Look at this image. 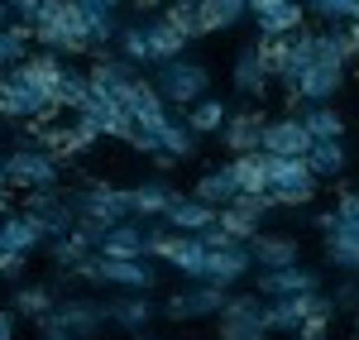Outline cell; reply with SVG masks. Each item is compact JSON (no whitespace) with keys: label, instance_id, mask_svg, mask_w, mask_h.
I'll return each mask as SVG.
<instances>
[{"label":"cell","instance_id":"obj_27","mask_svg":"<svg viewBox=\"0 0 359 340\" xmlns=\"http://www.w3.org/2000/svg\"><path fill=\"white\" fill-rule=\"evenodd\" d=\"M326 264L340 273H359V226L355 221H335V230L326 235Z\"/></svg>","mask_w":359,"mask_h":340},{"label":"cell","instance_id":"obj_45","mask_svg":"<svg viewBox=\"0 0 359 340\" xmlns=\"http://www.w3.org/2000/svg\"><path fill=\"white\" fill-rule=\"evenodd\" d=\"M5 5H10V20L15 25H34V15H39L43 0H5Z\"/></svg>","mask_w":359,"mask_h":340},{"label":"cell","instance_id":"obj_19","mask_svg":"<svg viewBox=\"0 0 359 340\" xmlns=\"http://www.w3.org/2000/svg\"><path fill=\"white\" fill-rule=\"evenodd\" d=\"M106 321H111L115 331L144 336L149 321H154V297H149V292H120L115 302H106Z\"/></svg>","mask_w":359,"mask_h":340},{"label":"cell","instance_id":"obj_23","mask_svg":"<svg viewBox=\"0 0 359 340\" xmlns=\"http://www.w3.org/2000/svg\"><path fill=\"white\" fill-rule=\"evenodd\" d=\"M216 140H221L230 154H249V149H259V144H264V115H259V111H230Z\"/></svg>","mask_w":359,"mask_h":340},{"label":"cell","instance_id":"obj_2","mask_svg":"<svg viewBox=\"0 0 359 340\" xmlns=\"http://www.w3.org/2000/svg\"><path fill=\"white\" fill-rule=\"evenodd\" d=\"M0 163H5V187L10 192H39V187H57L62 182V158L29 140H20Z\"/></svg>","mask_w":359,"mask_h":340},{"label":"cell","instance_id":"obj_9","mask_svg":"<svg viewBox=\"0 0 359 340\" xmlns=\"http://www.w3.org/2000/svg\"><path fill=\"white\" fill-rule=\"evenodd\" d=\"M225 297H230V287L206 283V278H192L182 292H172V297L163 302V316H168V321H201V316H221Z\"/></svg>","mask_w":359,"mask_h":340},{"label":"cell","instance_id":"obj_4","mask_svg":"<svg viewBox=\"0 0 359 340\" xmlns=\"http://www.w3.org/2000/svg\"><path fill=\"white\" fill-rule=\"evenodd\" d=\"M72 197V211L77 221H91V226H115L125 216H135V201H130V187H115V182H86Z\"/></svg>","mask_w":359,"mask_h":340},{"label":"cell","instance_id":"obj_18","mask_svg":"<svg viewBox=\"0 0 359 340\" xmlns=\"http://www.w3.org/2000/svg\"><path fill=\"white\" fill-rule=\"evenodd\" d=\"M269 82H273V72L264 67L259 48H254V43L240 48L235 62H230V86H235L240 96H249V101H259V96H269Z\"/></svg>","mask_w":359,"mask_h":340},{"label":"cell","instance_id":"obj_30","mask_svg":"<svg viewBox=\"0 0 359 340\" xmlns=\"http://www.w3.org/2000/svg\"><path fill=\"white\" fill-rule=\"evenodd\" d=\"M311 57H316V34H311L306 25H302V29H292V34H287V62H283L278 82L292 91V82H297L306 67H311Z\"/></svg>","mask_w":359,"mask_h":340},{"label":"cell","instance_id":"obj_26","mask_svg":"<svg viewBox=\"0 0 359 340\" xmlns=\"http://www.w3.org/2000/svg\"><path fill=\"white\" fill-rule=\"evenodd\" d=\"M96 250L111 254V259H139V254H144V226H139V216H125V221L106 226Z\"/></svg>","mask_w":359,"mask_h":340},{"label":"cell","instance_id":"obj_44","mask_svg":"<svg viewBox=\"0 0 359 340\" xmlns=\"http://www.w3.org/2000/svg\"><path fill=\"white\" fill-rule=\"evenodd\" d=\"M335 312H355L359 316V283H340L335 287Z\"/></svg>","mask_w":359,"mask_h":340},{"label":"cell","instance_id":"obj_8","mask_svg":"<svg viewBox=\"0 0 359 340\" xmlns=\"http://www.w3.org/2000/svg\"><path fill=\"white\" fill-rule=\"evenodd\" d=\"M216 336L221 340H269V321H264V292H235L225 297L221 316H216Z\"/></svg>","mask_w":359,"mask_h":340},{"label":"cell","instance_id":"obj_48","mask_svg":"<svg viewBox=\"0 0 359 340\" xmlns=\"http://www.w3.org/2000/svg\"><path fill=\"white\" fill-rule=\"evenodd\" d=\"M335 221H340V216H335V206H331V211H321V216H316V230H321V235H331Z\"/></svg>","mask_w":359,"mask_h":340},{"label":"cell","instance_id":"obj_41","mask_svg":"<svg viewBox=\"0 0 359 340\" xmlns=\"http://www.w3.org/2000/svg\"><path fill=\"white\" fill-rule=\"evenodd\" d=\"M306 15H316L321 25H350L359 15V0H302Z\"/></svg>","mask_w":359,"mask_h":340},{"label":"cell","instance_id":"obj_31","mask_svg":"<svg viewBox=\"0 0 359 340\" xmlns=\"http://www.w3.org/2000/svg\"><path fill=\"white\" fill-rule=\"evenodd\" d=\"M240 192V182H235V168L230 163H221V168H206L201 177H196V187H192V197H201L206 206H216L221 211L225 201Z\"/></svg>","mask_w":359,"mask_h":340},{"label":"cell","instance_id":"obj_55","mask_svg":"<svg viewBox=\"0 0 359 340\" xmlns=\"http://www.w3.org/2000/svg\"><path fill=\"white\" fill-rule=\"evenodd\" d=\"M355 20H359V15H355Z\"/></svg>","mask_w":359,"mask_h":340},{"label":"cell","instance_id":"obj_22","mask_svg":"<svg viewBox=\"0 0 359 340\" xmlns=\"http://www.w3.org/2000/svg\"><path fill=\"white\" fill-rule=\"evenodd\" d=\"M57 316L72 326L77 340H96L111 326V321H106V302H96V297H67V302H57Z\"/></svg>","mask_w":359,"mask_h":340},{"label":"cell","instance_id":"obj_37","mask_svg":"<svg viewBox=\"0 0 359 340\" xmlns=\"http://www.w3.org/2000/svg\"><path fill=\"white\" fill-rule=\"evenodd\" d=\"M57 106L67 115H82L91 106V77L77 67H62V82H57Z\"/></svg>","mask_w":359,"mask_h":340},{"label":"cell","instance_id":"obj_53","mask_svg":"<svg viewBox=\"0 0 359 340\" xmlns=\"http://www.w3.org/2000/svg\"><path fill=\"white\" fill-rule=\"evenodd\" d=\"M0 182H5V163H0Z\"/></svg>","mask_w":359,"mask_h":340},{"label":"cell","instance_id":"obj_13","mask_svg":"<svg viewBox=\"0 0 359 340\" xmlns=\"http://www.w3.org/2000/svg\"><path fill=\"white\" fill-rule=\"evenodd\" d=\"M264 154H283V158H306L311 149V130L302 125V115H278V120H264Z\"/></svg>","mask_w":359,"mask_h":340},{"label":"cell","instance_id":"obj_32","mask_svg":"<svg viewBox=\"0 0 359 340\" xmlns=\"http://www.w3.org/2000/svg\"><path fill=\"white\" fill-rule=\"evenodd\" d=\"M177 197L172 187H168L163 177H149V182H139V187H130V201H135V216L139 221H158L168 211V201Z\"/></svg>","mask_w":359,"mask_h":340},{"label":"cell","instance_id":"obj_29","mask_svg":"<svg viewBox=\"0 0 359 340\" xmlns=\"http://www.w3.org/2000/svg\"><path fill=\"white\" fill-rule=\"evenodd\" d=\"M306 163H311V172H316L321 182H326V177H345V172H350V144L345 140H311Z\"/></svg>","mask_w":359,"mask_h":340},{"label":"cell","instance_id":"obj_7","mask_svg":"<svg viewBox=\"0 0 359 340\" xmlns=\"http://www.w3.org/2000/svg\"><path fill=\"white\" fill-rule=\"evenodd\" d=\"M306 316H335V297L316 292H292V297H264V321L273 336H292Z\"/></svg>","mask_w":359,"mask_h":340},{"label":"cell","instance_id":"obj_52","mask_svg":"<svg viewBox=\"0 0 359 340\" xmlns=\"http://www.w3.org/2000/svg\"><path fill=\"white\" fill-rule=\"evenodd\" d=\"M0 25H10V5L5 0H0Z\"/></svg>","mask_w":359,"mask_h":340},{"label":"cell","instance_id":"obj_34","mask_svg":"<svg viewBox=\"0 0 359 340\" xmlns=\"http://www.w3.org/2000/svg\"><path fill=\"white\" fill-rule=\"evenodd\" d=\"M158 149H163V154H172V158L182 163V158H192L196 149H201V135H196L182 115H168V125L158 130Z\"/></svg>","mask_w":359,"mask_h":340},{"label":"cell","instance_id":"obj_5","mask_svg":"<svg viewBox=\"0 0 359 340\" xmlns=\"http://www.w3.org/2000/svg\"><path fill=\"white\" fill-rule=\"evenodd\" d=\"M321 187V177L311 172L306 158H283V154H269V197L278 206H311Z\"/></svg>","mask_w":359,"mask_h":340},{"label":"cell","instance_id":"obj_28","mask_svg":"<svg viewBox=\"0 0 359 340\" xmlns=\"http://www.w3.org/2000/svg\"><path fill=\"white\" fill-rule=\"evenodd\" d=\"M249 254H254V268H283V264H297L302 250H297V240L292 235H254L249 240Z\"/></svg>","mask_w":359,"mask_h":340},{"label":"cell","instance_id":"obj_17","mask_svg":"<svg viewBox=\"0 0 359 340\" xmlns=\"http://www.w3.org/2000/svg\"><path fill=\"white\" fill-rule=\"evenodd\" d=\"M206 259H211V245H206L201 235H182V230H172L163 264H172V268L192 283V278H206Z\"/></svg>","mask_w":359,"mask_h":340},{"label":"cell","instance_id":"obj_21","mask_svg":"<svg viewBox=\"0 0 359 340\" xmlns=\"http://www.w3.org/2000/svg\"><path fill=\"white\" fill-rule=\"evenodd\" d=\"M82 115H91V125L101 130V140H130L135 135V115L125 101H115V96H96L91 91V106Z\"/></svg>","mask_w":359,"mask_h":340},{"label":"cell","instance_id":"obj_39","mask_svg":"<svg viewBox=\"0 0 359 340\" xmlns=\"http://www.w3.org/2000/svg\"><path fill=\"white\" fill-rule=\"evenodd\" d=\"M15 316H29V321H39L43 312H53L57 307V297H53V287L48 283H20L15 287Z\"/></svg>","mask_w":359,"mask_h":340},{"label":"cell","instance_id":"obj_14","mask_svg":"<svg viewBox=\"0 0 359 340\" xmlns=\"http://www.w3.org/2000/svg\"><path fill=\"white\" fill-rule=\"evenodd\" d=\"M321 273L311 264H283V268H259V292L264 297H292V292H316Z\"/></svg>","mask_w":359,"mask_h":340},{"label":"cell","instance_id":"obj_42","mask_svg":"<svg viewBox=\"0 0 359 340\" xmlns=\"http://www.w3.org/2000/svg\"><path fill=\"white\" fill-rule=\"evenodd\" d=\"M34 326H39V340H77V336H72V326L57 316V307H53V312H43Z\"/></svg>","mask_w":359,"mask_h":340},{"label":"cell","instance_id":"obj_47","mask_svg":"<svg viewBox=\"0 0 359 340\" xmlns=\"http://www.w3.org/2000/svg\"><path fill=\"white\" fill-rule=\"evenodd\" d=\"M15 326H20L15 307H0V340H15Z\"/></svg>","mask_w":359,"mask_h":340},{"label":"cell","instance_id":"obj_33","mask_svg":"<svg viewBox=\"0 0 359 340\" xmlns=\"http://www.w3.org/2000/svg\"><path fill=\"white\" fill-rule=\"evenodd\" d=\"M230 168L240 192H269V154L264 149H249V154H230Z\"/></svg>","mask_w":359,"mask_h":340},{"label":"cell","instance_id":"obj_11","mask_svg":"<svg viewBox=\"0 0 359 340\" xmlns=\"http://www.w3.org/2000/svg\"><path fill=\"white\" fill-rule=\"evenodd\" d=\"M125 106L135 115V130H149V135H158L168 125V115H172V106L163 101V91L154 86V77H135L130 91H125Z\"/></svg>","mask_w":359,"mask_h":340},{"label":"cell","instance_id":"obj_36","mask_svg":"<svg viewBox=\"0 0 359 340\" xmlns=\"http://www.w3.org/2000/svg\"><path fill=\"white\" fill-rule=\"evenodd\" d=\"M302 125L311 130V140H345V120L331 101H311L302 111Z\"/></svg>","mask_w":359,"mask_h":340},{"label":"cell","instance_id":"obj_35","mask_svg":"<svg viewBox=\"0 0 359 340\" xmlns=\"http://www.w3.org/2000/svg\"><path fill=\"white\" fill-rule=\"evenodd\" d=\"M225 115H230V106H225L221 96H211V91H206L201 101H192V106H187V115H182V120L192 125L196 135H221Z\"/></svg>","mask_w":359,"mask_h":340},{"label":"cell","instance_id":"obj_1","mask_svg":"<svg viewBox=\"0 0 359 340\" xmlns=\"http://www.w3.org/2000/svg\"><path fill=\"white\" fill-rule=\"evenodd\" d=\"M34 48L67 57V53H106L115 43V15L86 0H43L34 15Z\"/></svg>","mask_w":359,"mask_h":340},{"label":"cell","instance_id":"obj_15","mask_svg":"<svg viewBox=\"0 0 359 340\" xmlns=\"http://www.w3.org/2000/svg\"><path fill=\"white\" fill-rule=\"evenodd\" d=\"M249 20L259 34H292L306 25L302 0H249Z\"/></svg>","mask_w":359,"mask_h":340},{"label":"cell","instance_id":"obj_24","mask_svg":"<svg viewBox=\"0 0 359 340\" xmlns=\"http://www.w3.org/2000/svg\"><path fill=\"white\" fill-rule=\"evenodd\" d=\"M163 221H168L172 230H182V235H201L206 226H216V206H206V201L192 197V192H187V197L177 192V197L168 201Z\"/></svg>","mask_w":359,"mask_h":340},{"label":"cell","instance_id":"obj_49","mask_svg":"<svg viewBox=\"0 0 359 340\" xmlns=\"http://www.w3.org/2000/svg\"><path fill=\"white\" fill-rule=\"evenodd\" d=\"M5 211H15V201H10V187L0 182V216H5Z\"/></svg>","mask_w":359,"mask_h":340},{"label":"cell","instance_id":"obj_50","mask_svg":"<svg viewBox=\"0 0 359 340\" xmlns=\"http://www.w3.org/2000/svg\"><path fill=\"white\" fill-rule=\"evenodd\" d=\"M135 5H139V10H163L168 0H135Z\"/></svg>","mask_w":359,"mask_h":340},{"label":"cell","instance_id":"obj_12","mask_svg":"<svg viewBox=\"0 0 359 340\" xmlns=\"http://www.w3.org/2000/svg\"><path fill=\"white\" fill-rule=\"evenodd\" d=\"M345 86V67H335V62H326V57H311V67H306L302 77L292 82V91H287V101L292 106H311V101H331L335 91Z\"/></svg>","mask_w":359,"mask_h":340},{"label":"cell","instance_id":"obj_10","mask_svg":"<svg viewBox=\"0 0 359 340\" xmlns=\"http://www.w3.org/2000/svg\"><path fill=\"white\" fill-rule=\"evenodd\" d=\"M25 206L29 216L39 221V230L48 235V240H57V235H67V230L77 226V211H72V197L67 192H57V187H39V192H25Z\"/></svg>","mask_w":359,"mask_h":340},{"label":"cell","instance_id":"obj_25","mask_svg":"<svg viewBox=\"0 0 359 340\" xmlns=\"http://www.w3.org/2000/svg\"><path fill=\"white\" fill-rule=\"evenodd\" d=\"M144 25V39H149V53H154V62H163V57H177V53H187V34L172 25L168 15H149V20H139Z\"/></svg>","mask_w":359,"mask_h":340},{"label":"cell","instance_id":"obj_46","mask_svg":"<svg viewBox=\"0 0 359 340\" xmlns=\"http://www.w3.org/2000/svg\"><path fill=\"white\" fill-rule=\"evenodd\" d=\"M335 216H340V221H355V226H359V192H340V201H335Z\"/></svg>","mask_w":359,"mask_h":340},{"label":"cell","instance_id":"obj_6","mask_svg":"<svg viewBox=\"0 0 359 340\" xmlns=\"http://www.w3.org/2000/svg\"><path fill=\"white\" fill-rule=\"evenodd\" d=\"M57 111H62L57 96L34 91L20 67H5L0 72V120H53Z\"/></svg>","mask_w":359,"mask_h":340},{"label":"cell","instance_id":"obj_54","mask_svg":"<svg viewBox=\"0 0 359 340\" xmlns=\"http://www.w3.org/2000/svg\"><path fill=\"white\" fill-rule=\"evenodd\" d=\"M187 5H196V0H187Z\"/></svg>","mask_w":359,"mask_h":340},{"label":"cell","instance_id":"obj_40","mask_svg":"<svg viewBox=\"0 0 359 340\" xmlns=\"http://www.w3.org/2000/svg\"><path fill=\"white\" fill-rule=\"evenodd\" d=\"M115 43H120V57H125V62H135V67H154L144 25H120V29H115Z\"/></svg>","mask_w":359,"mask_h":340},{"label":"cell","instance_id":"obj_16","mask_svg":"<svg viewBox=\"0 0 359 340\" xmlns=\"http://www.w3.org/2000/svg\"><path fill=\"white\" fill-rule=\"evenodd\" d=\"M249 268H254V254H249V240H230V245H221V250H211V259H206V283H240Z\"/></svg>","mask_w":359,"mask_h":340},{"label":"cell","instance_id":"obj_20","mask_svg":"<svg viewBox=\"0 0 359 340\" xmlns=\"http://www.w3.org/2000/svg\"><path fill=\"white\" fill-rule=\"evenodd\" d=\"M48 245V235L39 230V221L29 216V211H5L0 216V250H10V254H34V250H43Z\"/></svg>","mask_w":359,"mask_h":340},{"label":"cell","instance_id":"obj_51","mask_svg":"<svg viewBox=\"0 0 359 340\" xmlns=\"http://www.w3.org/2000/svg\"><path fill=\"white\" fill-rule=\"evenodd\" d=\"M350 39H355V53H359V20H350Z\"/></svg>","mask_w":359,"mask_h":340},{"label":"cell","instance_id":"obj_43","mask_svg":"<svg viewBox=\"0 0 359 340\" xmlns=\"http://www.w3.org/2000/svg\"><path fill=\"white\" fill-rule=\"evenodd\" d=\"M29 268V254H10V250H0V278L5 283H20Z\"/></svg>","mask_w":359,"mask_h":340},{"label":"cell","instance_id":"obj_3","mask_svg":"<svg viewBox=\"0 0 359 340\" xmlns=\"http://www.w3.org/2000/svg\"><path fill=\"white\" fill-rule=\"evenodd\" d=\"M154 86L163 91L168 106H192L201 101L206 91H211V72H206V62H196V57L177 53V57H163V62H154Z\"/></svg>","mask_w":359,"mask_h":340},{"label":"cell","instance_id":"obj_38","mask_svg":"<svg viewBox=\"0 0 359 340\" xmlns=\"http://www.w3.org/2000/svg\"><path fill=\"white\" fill-rule=\"evenodd\" d=\"M34 53V29L29 25H0V72L5 67H15V62H25V57Z\"/></svg>","mask_w":359,"mask_h":340}]
</instances>
